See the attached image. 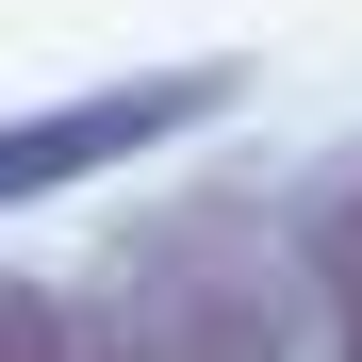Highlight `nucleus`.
Returning a JSON list of instances; mask_svg holds the SVG:
<instances>
[{"label": "nucleus", "instance_id": "2", "mask_svg": "<svg viewBox=\"0 0 362 362\" xmlns=\"http://www.w3.org/2000/svg\"><path fill=\"white\" fill-rule=\"evenodd\" d=\"M214 99H230V66H181V83H115V99H66V115H17V132H0V198H49V181H83L99 148L198 132Z\"/></svg>", "mask_w": 362, "mask_h": 362}, {"label": "nucleus", "instance_id": "3", "mask_svg": "<svg viewBox=\"0 0 362 362\" xmlns=\"http://www.w3.org/2000/svg\"><path fill=\"white\" fill-rule=\"evenodd\" d=\"M313 313H329V362H362V165L313 198Z\"/></svg>", "mask_w": 362, "mask_h": 362}, {"label": "nucleus", "instance_id": "4", "mask_svg": "<svg viewBox=\"0 0 362 362\" xmlns=\"http://www.w3.org/2000/svg\"><path fill=\"white\" fill-rule=\"evenodd\" d=\"M0 362H99V329H83L49 280H0Z\"/></svg>", "mask_w": 362, "mask_h": 362}, {"label": "nucleus", "instance_id": "1", "mask_svg": "<svg viewBox=\"0 0 362 362\" xmlns=\"http://www.w3.org/2000/svg\"><path fill=\"white\" fill-rule=\"evenodd\" d=\"M83 329H99V362H280V264L230 198H198L115 247Z\"/></svg>", "mask_w": 362, "mask_h": 362}]
</instances>
